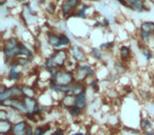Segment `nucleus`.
<instances>
[{
    "label": "nucleus",
    "mask_w": 154,
    "mask_h": 135,
    "mask_svg": "<svg viewBox=\"0 0 154 135\" xmlns=\"http://www.w3.org/2000/svg\"><path fill=\"white\" fill-rule=\"evenodd\" d=\"M49 81L55 82L58 86H71L75 82L74 73L66 69H60L55 76H51Z\"/></svg>",
    "instance_id": "nucleus-1"
},
{
    "label": "nucleus",
    "mask_w": 154,
    "mask_h": 135,
    "mask_svg": "<svg viewBox=\"0 0 154 135\" xmlns=\"http://www.w3.org/2000/svg\"><path fill=\"white\" fill-rule=\"evenodd\" d=\"M74 77L75 81L77 82H84L86 84L88 78H93V76L95 75V71L92 66L88 63H79L77 69L74 72Z\"/></svg>",
    "instance_id": "nucleus-2"
},
{
    "label": "nucleus",
    "mask_w": 154,
    "mask_h": 135,
    "mask_svg": "<svg viewBox=\"0 0 154 135\" xmlns=\"http://www.w3.org/2000/svg\"><path fill=\"white\" fill-rule=\"evenodd\" d=\"M51 57L54 61L55 66L58 69H66V66L70 59V53L64 49L55 50L53 54H51Z\"/></svg>",
    "instance_id": "nucleus-3"
},
{
    "label": "nucleus",
    "mask_w": 154,
    "mask_h": 135,
    "mask_svg": "<svg viewBox=\"0 0 154 135\" xmlns=\"http://www.w3.org/2000/svg\"><path fill=\"white\" fill-rule=\"evenodd\" d=\"M1 108H5V109H12L15 110V111L19 112L22 115H26L28 113L26 107H24L23 103V98H14V99H9V100H5L0 103Z\"/></svg>",
    "instance_id": "nucleus-4"
},
{
    "label": "nucleus",
    "mask_w": 154,
    "mask_h": 135,
    "mask_svg": "<svg viewBox=\"0 0 154 135\" xmlns=\"http://www.w3.org/2000/svg\"><path fill=\"white\" fill-rule=\"evenodd\" d=\"M79 5L80 0H63L61 5V13L63 17L70 18V16L75 15Z\"/></svg>",
    "instance_id": "nucleus-5"
},
{
    "label": "nucleus",
    "mask_w": 154,
    "mask_h": 135,
    "mask_svg": "<svg viewBox=\"0 0 154 135\" xmlns=\"http://www.w3.org/2000/svg\"><path fill=\"white\" fill-rule=\"evenodd\" d=\"M19 64H17L15 61H13L9 66V73H8V79L11 81H18L22 78V71Z\"/></svg>",
    "instance_id": "nucleus-6"
},
{
    "label": "nucleus",
    "mask_w": 154,
    "mask_h": 135,
    "mask_svg": "<svg viewBox=\"0 0 154 135\" xmlns=\"http://www.w3.org/2000/svg\"><path fill=\"white\" fill-rule=\"evenodd\" d=\"M70 56L77 62V63H84L87 59V56L85 51L79 48L78 45H71L70 50H69Z\"/></svg>",
    "instance_id": "nucleus-7"
},
{
    "label": "nucleus",
    "mask_w": 154,
    "mask_h": 135,
    "mask_svg": "<svg viewBox=\"0 0 154 135\" xmlns=\"http://www.w3.org/2000/svg\"><path fill=\"white\" fill-rule=\"evenodd\" d=\"M28 124L29 121L26 119H22L20 121L15 122L13 126V129H12L11 135H24L26 128H28Z\"/></svg>",
    "instance_id": "nucleus-8"
},
{
    "label": "nucleus",
    "mask_w": 154,
    "mask_h": 135,
    "mask_svg": "<svg viewBox=\"0 0 154 135\" xmlns=\"http://www.w3.org/2000/svg\"><path fill=\"white\" fill-rule=\"evenodd\" d=\"M75 106L82 111H84L88 107V96H87V90L82 91L80 94L75 96Z\"/></svg>",
    "instance_id": "nucleus-9"
},
{
    "label": "nucleus",
    "mask_w": 154,
    "mask_h": 135,
    "mask_svg": "<svg viewBox=\"0 0 154 135\" xmlns=\"http://www.w3.org/2000/svg\"><path fill=\"white\" fill-rule=\"evenodd\" d=\"M13 126L11 120H0V135H11Z\"/></svg>",
    "instance_id": "nucleus-10"
},
{
    "label": "nucleus",
    "mask_w": 154,
    "mask_h": 135,
    "mask_svg": "<svg viewBox=\"0 0 154 135\" xmlns=\"http://www.w3.org/2000/svg\"><path fill=\"white\" fill-rule=\"evenodd\" d=\"M47 39H48V43L51 47H53L54 49L56 50L61 49V47H60V35L54 34V33H49L47 35Z\"/></svg>",
    "instance_id": "nucleus-11"
},
{
    "label": "nucleus",
    "mask_w": 154,
    "mask_h": 135,
    "mask_svg": "<svg viewBox=\"0 0 154 135\" xmlns=\"http://www.w3.org/2000/svg\"><path fill=\"white\" fill-rule=\"evenodd\" d=\"M21 41H19V39L16 38V37H10L8 38L7 40L3 42V47L2 49L3 50H12V49H15L17 48L18 45L20 44Z\"/></svg>",
    "instance_id": "nucleus-12"
},
{
    "label": "nucleus",
    "mask_w": 154,
    "mask_h": 135,
    "mask_svg": "<svg viewBox=\"0 0 154 135\" xmlns=\"http://www.w3.org/2000/svg\"><path fill=\"white\" fill-rule=\"evenodd\" d=\"M21 91L23 97H31V98H36V90H35L34 87L29 86V84H23L21 86Z\"/></svg>",
    "instance_id": "nucleus-13"
},
{
    "label": "nucleus",
    "mask_w": 154,
    "mask_h": 135,
    "mask_svg": "<svg viewBox=\"0 0 154 135\" xmlns=\"http://www.w3.org/2000/svg\"><path fill=\"white\" fill-rule=\"evenodd\" d=\"M61 105L66 110L75 106V96L74 95H63L61 98Z\"/></svg>",
    "instance_id": "nucleus-14"
},
{
    "label": "nucleus",
    "mask_w": 154,
    "mask_h": 135,
    "mask_svg": "<svg viewBox=\"0 0 154 135\" xmlns=\"http://www.w3.org/2000/svg\"><path fill=\"white\" fill-rule=\"evenodd\" d=\"M119 56L122 61H127L131 57V49L127 45H122L119 49Z\"/></svg>",
    "instance_id": "nucleus-15"
},
{
    "label": "nucleus",
    "mask_w": 154,
    "mask_h": 135,
    "mask_svg": "<svg viewBox=\"0 0 154 135\" xmlns=\"http://www.w3.org/2000/svg\"><path fill=\"white\" fill-rule=\"evenodd\" d=\"M140 30L145 31V32H148V33H151V34L154 35V22H152V21L143 22L140 26Z\"/></svg>",
    "instance_id": "nucleus-16"
},
{
    "label": "nucleus",
    "mask_w": 154,
    "mask_h": 135,
    "mask_svg": "<svg viewBox=\"0 0 154 135\" xmlns=\"http://www.w3.org/2000/svg\"><path fill=\"white\" fill-rule=\"evenodd\" d=\"M140 128H141V130H143L145 132H148V131L152 130V121L149 118H141Z\"/></svg>",
    "instance_id": "nucleus-17"
},
{
    "label": "nucleus",
    "mask_w": 154,
    "mask_h": 135,
    "mask_svg": "<svg viewBox=\"0 0 154 135\" xmlns=\"http://www.w3.org/2000/svg\"><path fill=\"white\" fill-rule=\"evenodd\" d=\"M130 9L132 10V11H135V12H143V11L147 10V7L145 5V2H143V1H140V0H139L138 2H136L135 5H133Z\"/></svg>",
    "instance_id": "nucleus-18"
},
{
    "label": "nucleus",
    "mask_w": 154,
    "mask_h": 135,
    "mask_svg": "<svg viewBox=\"0 0 154 135\" xmlns=\"http://www.w3.org/2000/svg\"><path fill=\"white\" fill-rule=\"evenodd\" d=\"M51 129L50 126H38L35 128L34 135H45V133Z\"/></svg>",
    "instance_id": "nucleus-19"
},
{
    "label": "nucleus",
    "mask_w": 154,
    "mask_h": 135,
    "mask_svg": "<svg viewBox=\"0 0 154 135\" xmlns=\"http://www.w3.org/2000/svg\"><path fill=\"white\" fill-rule=\"evenodd\" d=\"M89 8H90V7H89L88 5H84L82 9L77 10V12L75 13V15H76L78 18H86L87 17V11L89 10Z\"/></svg>",
    "instance_id": "nucleus-20"
},
{
    "label": "nucleus",
    "mask_w": 154,
    "mask_h": 135,
    "mask_svg": "<svg viewBox=\"0 0 154 135\" xmlns=\"http://www.w3.org/2000/svg\"><path fill=\"white\" fill-rule=\"evenodd\" d=\"M68 112H69V114H70L71 116H73V117H79V116L82 115V110L78 109L76 106H74V107L68 109Z\"/></svg>",
    "instance_id": "nucleus-21"
},
{
    "label": "nucleus",
    "mask_w": 154,
    "mask_h": 135,
    "mask_svg": "<svg viewBox=\"0 0 154 135\" xmlns=\"http://www.w3.org/2000/svg\"><path fill=\"white\" fill-rule=\"evenodd\" d=\"M71 44V39L66 34H60V47H69Z\"/></svg>",
    "instance_id": "nucleus-22"
},
{
    "label": "nucleus",
    "mask_w": 154,
    "mask_h": 135,
    "mask_svg": "<svg viewBox=\"0 0 154 135\" xmlns=\"http://www.w3.org/2000/svg\"><path fill=\"white\" fill-rule=\"evenodd\" d=\"M152 36H153V34H151V33H148V32H145V31L139 30V37H140V40L143 41V42H147Z\"/></svg>",
    "instance_id": "nucleus-23"
},
{
    "label": "nucleus",
    "mask_w": 154,
    "mask_h": 135,
    "mask_svg": "<svg viewBox=\"0 0 154 135\" xmlns=\"http://www.w3.org/2000/svg\"><path fill=\"white\" fill-rule=\"evenodd\" d=\"M91 54L93 55V57L97 60H103V53H101L100 49H97V48H93L91 50Z\"/></svg>",
    "instance_id": "nucleus-24"
},
{
    "label": "nucleus",
    "mask_w": 154,
    "mask_h": 135,
    "mask_svg": "<svg viewBox=\"0 0 154 135\" xmlns=\"http://www.w3.org/2000/svg\"><path fill=\"white\" fill-rule=\"evenodd\" d=\"M114 68H115V71L117 72V74H120L126 71V66L122 63V61H116L115 64H114Z\"/></svg>",
    "instance_id": "nucleus-25"
},
{
    "label": "nucleus",
    "mask_w": 154,
    "mask_h": 135,
    "mask_svg": "<svg viewBox=\"0 0 154 135\" xmlns=\"http://www.w3.org/2000/svg\"><path fill=\"white\" fill-rule=\"evenodd\" d=\"M0 120H9V111L5 108L0 110Z\"/></svg>",
    "instance_id": "nucleus-26"
},
{
    "label": "nucleus",
    "mask_w": 154,
    "mask_h": 135,
    "mask_svg": "<svg viewBox=\"0 0 154 135\" xmlns=\"http://www.w3.org/2000/svg\"><path fill=\"white\" fill-rule=\"evenodd\" d=\"M141 54H143V56L146 58L147 60H151L153 59V55H152V53L149 51V50L147 49H143L141 50Z\"/></svg>",
    "instance_id": "nucleus-27"
},
{
    "label": "nucleus",
    "mask_w": 154,
    "mask_h": 135,
    "mask_svg": "<svg viewBox=\"0 0 154 135\" xmlns=\"http://www.w3.org/2000/svg\"><path fill=\"white\" fill-rule=\"evenodd\" d=\"M114 47V42L113 41H109V42H105L100 45V50H109L112 49Z\"/></svg>",
    "instance_id": "nucleus-28"
},
{
    "label": "nucleus",
    "mask_w": 154,
    "mask_h": 135,
    "mask_svg": "<svg viewBox=\"0 0 154 135\" xmlns=\"http://www.w3.org/2000/svg\"><path fill=\"white\" fill-rule=\"evenodd\" d=\"M91 88L93 89V91L94 92H97L99 89V86H98V80L97 79H92V81H91Z\"/></svg>",
    "instance_id": "nucleus-29"
},
{
    "label": "nucleus",
    "mask_w": 154,
    "mask_h": 135,
    "mask_svg": "<svg viewBox=\"0 0 154 135\" xmlns=\"http://www.w3.org/2000/svg\"><path fill=\"white\" fill-rule=\"evenodd\" d=\"M34 132H35L34 127L32 126V124H29L28 128H26V134L24 135H34Z\"/></svg>",
    "instance_id": "nucleus-30"
},
{
    "label": "nucleus",
    "mask_w": 154,
    "mask_h": 135,
    "mask_svg": "<svg viewBox=\"0 0 154 135\" xmlns=\"http://www.w3.org/2000/svg\"><path fill=\"white\" fill-rule=\"evenodd\" d=\"M52 135H64V131L62 130L61 128H57V129H55V131H54L53 133H52Z\"/></svg>",
    "instance_id": "nucleus-31"
},
{
    "label": "nucleus",
    "mask_w": 154,
    "mask_h": 135,
    "mask_svg": "<svg viewBox=\"0 0 154 135\" xmlns=\"http://www.w3.org/2000/svg\"><path fill=\"white\" fill-rule=\"evenodd\" d=\"M48 11L51 14H53L54 12H55V5H54V3H49V5H48Z\"/></svg>",
    "instance_id": "nucleus-32"
},
{
    "label": "nucleus",
    "mask_w": 154,
    "mask_h": 135,
    "mask_svg": "<svg viewBox=\"0 0 154 135\" xmlns=\"http://www.w3.org/2000/svg\"><path fill=\"white\" fill-rule=\"evenodd\" d=\"M143 135H154V130H150V131H148V132H145Z\"/></svg>",
    "instance_id": "nucleus-33"
},
{
    "label": "nucleus",
    "mask_w": 154,
    "mask_h": 135,
    "mask_svg": "<svg viewBox=\"0 0 154 135\" xmlns=\"http://www.w3.org/2000/svg\"><path fill=\"white\" fill-rule=\"evenodd\" d=\"M71 135H86V134H84V133H82V132H74Z\"/></svg>",
    "instance_id": "nucleus-34"
},
{
    "label": "nucleus",
    "mask_w": 154,
    "mask_h": 135,
    "mask_svg": "<svg viewBox=\"0 0 154 135\" xmlns=\"http://www.w3.org/2000/svg\"><path fill=\"white\" fill-rule=\"evenodd\" d=\"M45 0H38V3H45Z\"/></svg>",
    "instance_id": "nucleus-35"
},
{
    "label": "nucleus",
    "mask_w": 154,
    "mask_h": 135,
    "mask_svg": "<svg viewBox=\"0 0 154 135\" xmlns=\"http://www.w3.org/2000/svg\"><path fill=\"white\" fill-rule=\"evenodd\" d=\"M16 1H17V2H23L24 0H16Z\"/></svg>",
    "instance_id": "nucleus-36"
}]
</instances>
